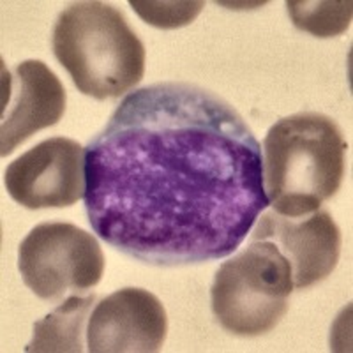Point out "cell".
<instances>
[{"instance_id":"1","label":"cell","mask_w":353,"mask_h":353,"mask_svg":"<svg viewBox=\"0 0 353 353\" xmlns=\"http://www.w3.org/2000/svg\"><path fill=\"white\" fill-rule=\"evenodd\" d=\"M85 181L94 233L156 267L230 256L269 207L248 122L228 101L184 81L125 96L85 147Z\"/></svg>"},{"instance_id":"2","label":"cell","mask_w":353,"mask_h":353,"mask_svg":"<svg viewBox=\"0 0 353 353\" xmlns=\"http://www.w3.org/2000/svg\"><path fill=\"white\" fill-rule=\"evenodd\" d=\"M348 149L337 122L318 112L277 121L263 141V188L274 212L311 214L339 191Z\"/></svg>"},{"instance_id":"3","label":"cell","mask_w":353,"mask_h":353,"mask_svg":"<svg viewBox=\"0 0 353 353\" xmlns=\"http://www.w3.org/2000/svg\"><path fill=\"white\" fill-rule=\"evenodd\" d=\"M53 55L81 94L117 99L145 74V48L124 14L105 2H74L53 27Z\"/></svg>"},{"instance_id":"4","label":"cell","mask_w":353,"mask_h":353,"mask_svg":"<svg viewBox=\"0 0 353 353\" xmlns=\"http://www.w3.org/2000/svg\"><path fill=\"white\" fill-rule=\"evenodd\" d=\"M293 290L292 267L274 242L251 241L217 269L210 305L228 332L263 336L286 314Z\"/></svg>"},{"instance_id":"5","label":"cell","mask_w":353,"mask_h":353,"mask_svg":"<svg viewBox=\"0 0 353 353\" xmlns=\"http://www.w3.org/2000/svg\"><path fill=\"white\" fill-rule=\"evenodd\" d=\"M18 270L43 301H61L101 281L105 254L92 233L71 223H41L18 248Z\"/></svg>"},{"instance_id":"6","label":"cell","mask_w":353,"mask_h":353,"mask_svg":"<svg viewBox=\"0 0 353 353\" xmlns=\"http://www.w3.org/2000/svg\"><path fill=\"white\" fill-rule=\"evenodd\" d=\"M9 196L30 210L64 209L85 196V147L48 138L12 161L4 173Z\"/></svg>"},{"instance_id":"7","label":"cell","mask_w":353,"mask_h":353,"mask_svg":"<svg viewBox=\"0 0 353 353\" xmlns=\"http://www.w3.org/2000/svg\"><path fill=\"white\" fill-rule=\"evenodd\" d=\"M168 332V316L159 299L143 288H122L101 299L87 321V352L154 353Z\"/></svg>"},{"instance_id":"8","label":"cell","mask_w":353,"mask_h":353,"mask_svg":"<svg viewBox=\"0 0 353 353\" xmlns=\"http://www.w3.org/2000/svg\"><path fill=\"white\" fill-rule=\"evenodd\" d=\"M251 241L274 242L292 267L295 290L325 281L341 254L339 226L327 210L320 209L299 217L263 210Z\"/></svg>"},{"instance_id":"9","label":"cell","mask_w":353,"mask_h":353,"mask_svg":"<svg viewBox=\"0 0 353 353\" xmlns=\"http://www.w3.org/2000/svg\"><path fill=\"white\" fill-rule=\"evenodd\" d=\"M0 154L9 156L37 131L59 124L68 94L55 72L41 61H23L4 77Z\"/></svg>"},{"instance_id":"10","label":"cell","mask_w":353,"mask_h":353,"mask_svg":"<svg viewBox=\"0 0 353 353\" xmlns=\"http://www.w3.org/2000/svg\"><path fill=\"white\" fill-rule=\"evenodd\" d=\"M97 295H71L64 304L34 325V337L25 352H87V321Z\"/></svg>"},{"instance_id":"11","label":"cell","mask_w":353,"mask_h":353,"mask_svg":"<svg viewBox=\"0 0 353 353\" xmlns=\"http://www.w3.org/2000/svg\"><path fill=\"white\" fill-rule=\"evenodd\" d=\"M286 9L299 30L316 37H334L346 32L352 23L350 0H288Z\"/></svg>"},{"instance_id":"12","label":"cell","mask_w":353,"mask_h":353,"mask_svg":"<svg viewBox=\"0 0 353 353\" xmlns=\"http://www.w3.org/2000/svg\"><path fill=\"white\" fill-rule=\"evenodd\" d=\"M129 4L145 23L157 28H165V30H173V28H181L193 23L203 9V2H191V0H185V2H176V0H165V2L131 0Z\"/></svg>"}]
</instances>
